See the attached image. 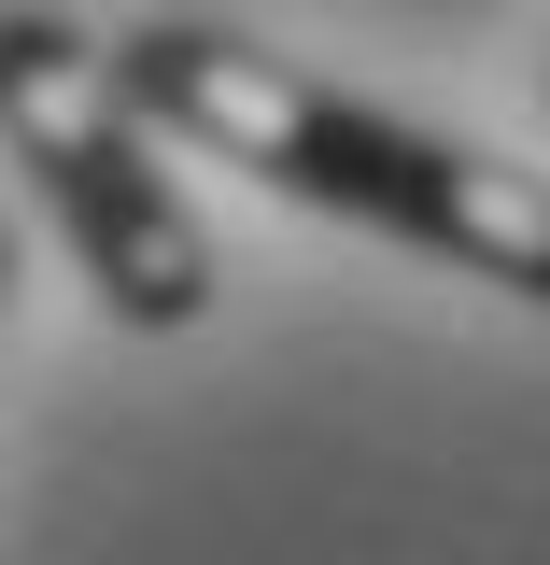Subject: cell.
<instances>
[{"label": "cell", "instance_id": "obj_1", "mask_svg": "<svg viewBox=\"0 0 550 565\" xmlns=\"http://www.w3.org/2000/svg\"><path fill=\"white\" fill-rule=\"evenodd\" d=\"M114 85L141 99V128H184V141H212L226 170L282 184V199L353 212V226H381V241H410V255H452V269H481V282H508V297L550 311V170H508L481 141L396 128V114H367L339 85L282 71L269 43L184 29V14H170V29H128V43H114Z\"/></svg>", "mask_w": 550, "mask_h": 565}, {"label": "cell", "instance_id": "obj_2", "mask_svg": "<svg viewBox=\"0 0 550 565\" xmlns=\"http://www.w3.org/2000/svg\"><path fill=\"white\" fill-rule=\"evenodd\" d=\"M0 141L43 184V212L71 226V255L99 282L114 326H198L212 311V241L170 199V170L141 156V99L114 85V57L57 29V14H0Z\"/></svg>", "mask_w": 550, "mask_h": 565}, {"label": "cell", "instance_id": "obj_3", "mask_svg": "<svg viewBox=\"0 0 550 565\" xmlns=\"http://www.w3.org/2000/svg\"><path fill=\"white\" fill-rule=\"evenodd\" d=\"M0 297H14V241H0Z\"/></svg>", "mask_w": 550, "mask_h": 565}]
</instances>
